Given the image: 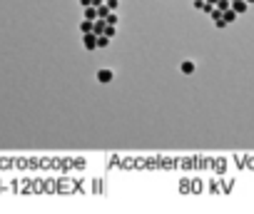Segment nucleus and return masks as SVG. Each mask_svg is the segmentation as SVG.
<instances>
[{
  "label": "nucleus",
  "mask_w": 254,
  "mask_h": 214,
  "mask_svg": "<svg viewBox=\"0 0 254 214\" xmlns=\"http://www.w3.org/2000/svg\"><path fill=\"white\" fill-rule=\"evenodd\" d=\"M247 8H249V3H247V0H234V3H232V10H234L237 15L247 13Z\"/></svg>",
  "instance_id": "1"
},
{
  "label": "nucleus",
  "mask_w": 254,
  "mask_h": 214,
  "mask_svg": "<svg viewBox=\"0 0 254 214\" xmlns=\"http://www.w3.org/2000/svg\"><path fill=\"white\" fill-rule=\"evenodd\" d=\"M85 45H87V50H92L97 45V35H85Z\"/></svg>",
  "instance_id": "2"
},
{
  "label": "nucleus",
  "mask_w": 254,
  "mask_h": 214,
  "mask_svg": "<svg viewBox=\"0 0 254 214\" xmlns=\"http://www.w3.org/2000/svg\"><path fill=\"white\" fill-rule=\"evenodd\" d=\"M182 72H187V75H190V72H194V62H190V60H187V62H182Z\"/></svg>",
  "instance_id": "3"
},
{
  "label": "nucleus",
  "mask_w": 254,
  "mask_h": 214,
  "mask_svg": "<svg viewBox=\"0 0 254 214\" xmlns=\"http://www.w3.org/2000/svg\"><path fill=\"white\" fill-rule=\"evenodd\" d=\"M92 28H95V35H102V33H105V28H107V25H105V23H95V25H92Z\"/></svg>",
  "instance_id": "4"
}]
</instances>
